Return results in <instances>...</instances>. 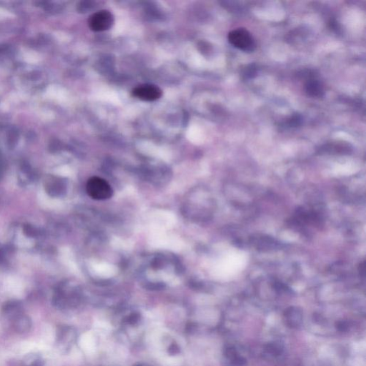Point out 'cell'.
I'll list each match as a JSON object with an SVG mask.
<instances>
[{"label":"cell","mask_w":366,"mask_h":366,"mask_svg":"<svg viewBox=\"0 0 366 366\" xmlns=\"http://www.w3.org/2000/svg\"><path fill=\"white\" fill-rule=\"evenodd\" d=\"M114 23V17L111 12L101 10L91 16L88 24L91 30L102 31L110 29Z\"/></svg>","instance_id":"3957f363"},{"label":"cell","mask_w":366,"mask_h":366,"mask_svg":"<svg viewBox=\"0 0 366 366\" xmlns=\"http://www.w3.org/2000/svg\"><path fill=\"white\" fill-rule=\"evenodd\" d=\"M336 326H337V329L340 331H347L348 328V323H347L346 322L344 321L338 322V323L336 324Z\"/></svg>","instance_id":"4fadbf2b"},{"label":"cell","mask_w":366,"mask_h":366,"mask_svg":"<svg viewBox=\"0 0 366 366\" xmlns=\"http://www.w3.org/2000/svg\"><path fill=\"white\" fill-rule=\"evenodd\" d=\"M257 73H258V69H257L256 65L254 64L246 66L245 68L243 71V75L245 79L253 78L256 76Z\"/></svg>","instance_id":"30bf717a"},{"label":"cell","mask_w":366,"mask_h":366,"mask_svg":"<svg viewBox=\"0 0 366 366\" xmlns=\"http://www.w3.org/2000/svg\"><path fill=\"white\" fill-rule=\"evenodd\" d=\"M267 350L272 354L279 355L281 353V348L280 345H277L276 343L269 344L267 347Z\"/></svg>","instance_id":"7c38bea8"},{"label":"cell","mask_w":366,"mask_h":366,"mask_svg":"<svg viewBox=\"0 0 366 366\" xmlns=\"http://www.w3.org/2000/svg\"><path fill=\"white\" fill-rule=\"evenodd\" d=\"M12 323V328L16 332L19 334H25L29 332L31 328V320L30 318L23 315L21 313L9 320Z\"/></svg>","instance_id":"8992f818"},{"label":"cell","mask_w":366,"mask_h":366,"mask_svg":"<svg viewBox=\"0 0 366 366\" xmlns=\"http://www.w3.org/2000/svg\"><path fill=\"white\" fill-rule=\"evenodd\" d=\"M132 95L141 100L152 102L162 97V91L155 85H143L132 91Z\"/></svg>","instance_id":"5b68a950"},{"label":"cell","mask_w":366,"mask_h":366,"mask_svg":"<svg viewBox=\"0 0 366 366\" xmlns=\"http://www.w3.org/2000/svg\"><path fill=\"white\" fill-rule=\"evenodd\" d=\"M365 268H366L365 262H364V263H363V264H361V266H360V267H359L360 274H363V275H364V274H365V271H366Z\"/></svg>","instance_id":"5bb4252c"},{"label":"cell","mask_w":366,"mask_h":366,"mask_svg":"<svg viewBox=\"0 0 366 366\" xmlns=\"http://www.w3.org/2000/svg\"><path fill=\"white\" fill-rule=\"evenodd\" d=\"M305 92L310 97L320 98L325 94L324 88L321 82L315 78V77L307 79L305 86Z\"/></svg>","instance_id":"ba28073f"},{"label":"cell","mask_w":366,"mask_h":366,"mask_svg":"<svg viewBox=\"0 0 366 366\" xmlns=\"http://www.w3.org/2000/svg\"><path fill=\"white\" fill-rule=\"evenodd\" d=\"M45 363L40 355L30 354L25 358L24 366H45Z\"/></svg>","instance_id":"9c48e42d"},{"label":"cell","mask_w":366,"mask_h":366,"mask_svg":"<svg viewBox=\"0 0 366 366\" xmlns=\"http://www.w3.org/2000/svg\"><path fill=\"white\" fill-rule=\"evenodd\" d=\"M250 243L259 251H271L281 248L282 244L272 237L263 234H255L250 237Z\"/></svg>","instance_id":"277c9868"},{"label":"cell","mask_w":366,"mask_h":366,"mask_svg":"<svg viewBox=\"0 0 366 366\" xmlns=\"http://www.w3.org/2000/svg\"><path fill=\"white\" fill-rule=\"evenodd\" d=\"M228 38L232 45L245 53H251L256 47L252 34L244 28H238L230 31Z\"/></svg>","instance_id":"6da1fadb"},{"label":"cell","mask_w":366,"mask_h":366,"mask_svg":"<svg viewBox=\"0 0 366 366\" xmlns=\"http://www.w3.org/2000/svg\"><path fill=\"white\" fill-rule=\"evenodd\" d=\"M302 122V118L300 115H296L290 117L287 121V124L290 127H296L301 125Z\"/></svg>","instance_id":"8fae6325"},{"label":"cell","mask_w":366,"mask_h":366,"mask_svg":"<svg viewBox=\"0 0 366 366\" xmlns=\"http://www.w3.org/2000/svg\"><path fill=\"white\" fill-rule=\"evenodd\" d=\"M284 318H285L286 324L290 328H297L302 323V311L298 307H288L284 313Z\"/></svg>","instance_id":"52a82bcc"},{"label":"cell","mask_w":366,"mask_h":366,"mask_svg":"<svg viewBox=\"0 0 366 366\" xmlns=\"http://www.w3.org/2000/svg\"><path fill=\"white\" fill-rule=\"evenodd\" d=\"M86 190L89 196L94 200H105L113 196V188L110 184L99 177H92L88 181Z\"/></svg>","instance_id":"7a4b0ae2"}]
</instances>
